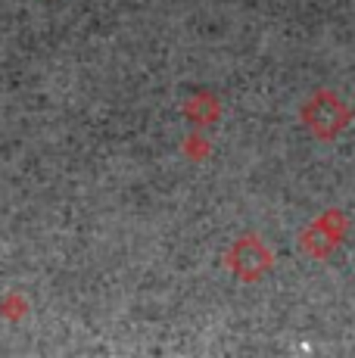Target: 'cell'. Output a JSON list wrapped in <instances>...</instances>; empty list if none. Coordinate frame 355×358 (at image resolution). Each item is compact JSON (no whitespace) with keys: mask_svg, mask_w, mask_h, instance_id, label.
<instances>
[{"mask_svg":"<svg viewBox=\"0 0 355 358\" xmlns=\"http://www.w3.org/2000/svg\"><path fill=\"white\" fill-rule=\"evenodd\" d=\"M309 125L318 131V134H333L340 125L346 122V109H343V103H340L337 97H331V94H318L315 100L309 103Z\"/></svg>","mask_w":355,"mask_h":358,"instance_id":"1","label":"cell"},{"mask_svg":"<svg viewBox=\"0 0 355 358\" xmlns=\"http://www.w3.org/2000/svg\"><path fill=\"white\" fill-rule=\"evenodd\" d=\"M234 268L243 274V278H256V274L265 271V262H268V252L256 243V240H243L234 252Z\"/></svg>","mask_w":355,"mask_h":358,"instance_id":"2","label":"cell"}]
</instances>
